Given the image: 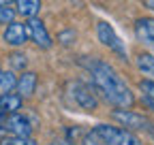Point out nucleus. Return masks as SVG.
<instances>
[{
	"instance_id": "nucleus-1",
	"label": "nucleus",
	"mask_w": 154,
	"mask_h": 145,
	"mask_svg": "<svg viewBox=\"0 0 154 145\" xmlns=\"http://www.w3.org/2000/svg\"><path fill=\"white\" fill-rule=\"evenodd\" d=\"M82 64L86 66V70L92 77V85L103 94V98L107 102H111L113 107L120 109H131L135 105V96L128 90V85L122 81V77L116 72V68L99 58H86L82 60Z\"/></svg>"
},
{
	"instance_id": "nucleus-2",
	"label": "nucleus",
	"mask_w": 154,
	"mask_h": 145,
	"mask_svg": "<svg viewBox=\"0 0 154 145\" xmlns=\"http://www.w3.org/2000/svg\"><path fill=\"white\" fill-rule=\"evenodd\" d=\"M96 135L103 139L105 145H141L139 139L126 128H118V126H109V124H99L92 128Z\"/></svg>"
},
{
	"instance_id": "nucleus-3",
	"label": "nucleus",
	"mask_w": 154,
	"mask_h": 145,
	"mask_svg": "<svg viewBox=\"0 0 154 145\" xmlns=\"http://www.w3.org/2000/svg\"><path fill=\"white\" fill-rule=\"evenodd\" d=\"M96 36H99V41H101L105 47H109L120 60H126V47H124V43L120 41V36L116 34V30L111 28V24L99 22V24H96Z\"/></svg>"
},
{
	"instance_id": "nucleus-4",
	"label": "nucleus",
	"mask_w": 154,
	"mask_h": 145,
	"mask_svg": "<svg viewBox=\"0 0 154 145\" xmlns=\"http://www.w3.org/2000/svg\"><path fill=\"white\" fill-rule=\"evenodd\" d=\"M69 90H71L69 92L71 98L75 100V105L79 109H84V111H94L96 109V96H94L90 85H86L82 81H75V83L69 85Z\"/></svg>"
},
{
	"instance_id": "nucleus-5",
	"label": "nucleus",
	"mask_w": 154,
	"mask_h": 145,
	"mask_svg": "<svg viewBox=\"0 0 154 145\" xmlns=\"http://www.w3.org/2000/svg\"><path fill=\"white\" fill-rule=\"evenodd\" d=\"M26 30H28V39H32L36 43V47H41V49H49L51 47V36H49L45 24L38 19V17H28Z\"/></svg>"
},
{
	"instance_id": "nucleus-6",
	"label": "nucleus",
	"mask_w": 154,
	"mask_h": 145,
	"mask_svg": "<svg viewBox=\"0 0 154 145\" xmlns=\"http://www.w3.org/2000/svg\"><path fill=\"white\" fill-rule=\"evenodd\" d=\"M113 117L118 120L122 126L137 128V130H148L150 126H152V122H150L148 117H143V115H139V113H133V111H128V109H116V111H113Z\"/></svg>"
},
{
	"instance_id": "nucleus-7",
	"label": "nucleus",
	"mask_w": 154,
	"mask_h": 145,
	"mask_svg": "<svg viewBox=\"0 0 154 145\" xmlns=\"http://www.w3.org/2000/svg\"><path fill=\"white\" fill-rule=\"evenodd\" d=\"M5 130L11 132L13 137H30V135H32L30 122H28L24 115H19L17 111L7 115V120H5Z\"/></svg>"
},
{
	"instance_id": "nucleus-8",
	"label": "nucleus",
	"mask_w": 154,
	"mask_h": 145,
	"mask_svg": "<svg viewBox=\"0 0 154 145\" xmlns=\"http://www.w3.org/2000/svg\"><path fill=\"white\" fill-rule=\"evenodd\" d=\"M2 39H5V43L11 45V47H22V45L28 41L26 24H19V22L7 24V30H5V34H2Z\"/></svg>"
},
{
	"instance_id": "nucleus-9",
	"label": "nucleus",
	"mask_w": 154,
	"mask_h": 145,
	"mask_svg": "<svg viewBox=\"0 0 154 145\" xmlns=\"http://www.w3.org/2000/svg\"><path fill=\"white\" fill-rule=\"evenodd\" d=\"M135 36L148 47L154 49V19L152 17H141L135 22Z\"/></svg>"
},
{
	"instance_id": "nucleus-10",
	"label": "nucleus",
	"mask_w": 154,
	"mask_h": 145,
	"mask_svg": "<svg viewBox=\"0 0 154 145\" xmlns=\"http://www.w3.org/2000/svg\"><path fill=\"white\" fill-rule=\"evenodd\" d=\"M15 90H17V94L22 96V98H28L34 94V90H36V75L30 70H26L22 77H19L15 81Z\"/></svg>"
},
{
	"instance_id": "nucleus-11",
	"label": "nucleus",
	"mask_w": 154,
	"mask_h": 145,
	"mask_svg": "<svg viewBox=\"0 0 154 145\" xmlns=\"http://www.w3.org/2000/svg\"><path fill=\"white\" fill-rule=\"evenodd\" d=\"M15 2V13L24 17H36V13L41 11V0H13Z\"/></svg>"
},
{
	"instance_id": "nucleus-12",
	"label": "nucleus",
	"mask_w": 154,
	"mask_h": 145,
	"mask_svg": "<svg viewBox=\"0 0 154 145\" xmlns=\"http://www.w3.org/2000/svg\"><path fill=\"white\" fill-rule=\"evenodd\" d=\"M19 107H22V96L15 94V92H2V96H0V109L5 113H15Z\"/></svg>"
},
{
	"instance_id": "nucleus-13",
	"label": "nucleus",
	"mask_w": 154,
	"mask_h": 145,
	"mask_svg": "<svg viewBox=\"0 0 154 145\" xmlns=\"http://www.w3.org/2000/svg\"><path fill=\"white\" fill-rule=\"evenodd\" d=\"M135 64H137V68L143 72V75L154 77V56L152 53H139L137 60H135Z\"/></svg>"
},
{
	"instance_id": "nucleus-14",
	"label": "nucleus",
	"mask_w": 154,
	"mask_h": 145,
	"mask_svg": "<svg viewBox=\"0 0 154 145\" xmlns=\"http://www.w3.org/2000/svg\"><path fill=\"white\" fill-rule=\"evenodd\" d=\"M15 75L13 72H0V92H11L15 87Z\"/></svg>"
},
{
	"instance_id": "nucleus-15",
	"label": "nucleus",
	"mask_w": 154,
	"mask_h": 145,
	"mask_svg": "<svg viewBox=\"0 0 154 145\" xmlns=\"http://www.w3.org/2000/svg\"><path fill=\"white\" fill-rule=\"evenodd\" d=\"M15 22V9H11L9 4H0V26H7Z\"/></svg>"
},
{
	"instance_id": "nucleus-16",
	"label": "nucleus",
	"mask_w": 154,
	"mask_h": 145,
	"mask_svg": "<svg viewBox=\"0 0 154 145\" xmlns=\"http://www.w3.org/2000/svg\"><path fill=\"white\" fill-rule=\"evenodd\" d=\"M11 66L15 68V70H24L26 68V64H28V60H26V56L24 53H19V51H15V53H11Z\"/></svg>"
},
{
	"instance_id": "nucleus-17",
	"label": "nucleus",
	"mask_w": 154,
	"mask_h": 145,
	"mask_svg": "<svg viewBox=\"0 0 154 145\" xmlns=\"http://www.w3.org/2000/svg\"><path fill=\"white\" fill-rule=\"evenodd\" d=\"M0 145H34V141L30 137H5L0 141Z\"/></svg>"
},
{
	"instance_id": "nucleus-18",
	"label": "nucleus",
	"mask_w": 154,
	"mask_h": 145,
	"mask_svg": "<svg viewBox=\"0 0 154 145\" xmlns=\"http://www.w3.org/2000/svg\"><path fill=\"white\" fill-rule=\"evenodd\" d=\"M82 145H105V143H103V139L96 135L94 130H90V132H86V135H84Z\"/></svg>"
},
{
	"instance_id": "nucleus-19",
	"label": "nucleus",
	"mask_w": 154,
	"mask_h": 145,
	"mask_svg": "<svg viewBox=\"0 0 154 145\" xmlns=\"http://www.w3.org/2000/svg\"><path fill=\"white\" fill-rule=\"evenodd\" d=\"M139 90L143 92V98H152V100H154V81L143 79V81L139 83Z\"/></svg>"
},
{
	"instance_id": "nucleus-20",
	"label": "nucleus",
	"mask_w": 154,
	"mask_h": 145,
	"mask_svg": "<svg viewBox=\"0 0 154 145\" xmlns=\"http://www.w3.org/2000/svg\"><path fill=\"white\" fill-rule=\"evenodd\" d=\"M58 39H60L62 45H71V43L75 41V32H62L60 36H58Z\"/></svg>"
},
{
	"instance_id": "nucleus-21",
	"label": "nucleus",
	"mask_w": 154,
	"mask_h": 145,
	"mask_svg": "<svg viewBox=\"0 0 154 145\" xmlns=\"http://www.w3.org/2000/svg\"><path fill=\"white\" fill-rule=\"evenodd\" d=\"M143 102H146V105L152 109V111H154V100H152V98H143Z\"/></svg>"
},
{
	"instance_id": "nucleus-22",
	"label": "nucleus",
	"mask_w": 154,
	"mask_h": 145,
	"mask_svg": "<svg viewBox=\"0 0 154 145\" xmlns=\"http://www.w3.org/2000/svg\"><path fill=\"white\" fill-rule=\"evenodd\" d=\"M51 145H71V143H69V141H62V139H60V141H54Z\"/></svg>"
},
{
	"instance_id": "nucleus-23",
	"label": "nucleus",
	"mask_w": 154,
	"mask_h": 145,
	"mask_svg": "<svg viewBox=\"0 0 154 145\" xmlns=\"http://www.w3.org/2000/svg\"><path fill=\"white\" fill-rule=\"evenodd\" d=\"M143 2H146V4H148V7H150V9L154 11V0H143Z\"/></svg>"
},
{
	"instance_id": "nucleus-24",
	"label": "nucleus",
	"mask_w": 154,
	"mask_h": 145,
	"mask_svg": "<svg viewBox=\"0 0 154 145\" xmlns=\"http://www.w3.org/2000/svg\"><path fill=\"white\" fill-rule=\"evenodd\" d=\"M148 132H150V135H152V139H154V124H152L150 128H148Z\"/></svg>"
},
{
	"instance_id": "nucleus-25",
	"label": "nucleus",
	"mask_w": 154,
	"mask_h": 145,
	"mask_svg": "<svg viewBox=\"0 0 154 145\" xmlns=\"http://www.w3.org/2000/svg\"><path fill=\"white\" fill-rule=\"evenodd\" d=\"M2 120H5V111L0 109V124H2Z\"/></svg>"
},
{
	"instance_id": "nucleus-26",
	"label": "nucleus",
	"mask_w": 154,
	"mask_h": 145,
	"mask_svg": "<svg viewBox=\"0 0 154 145\" xmlns=\"http://www.w3.org/2000/svg\"><path fill=\"white\" fill-rule=\"evenodd\" d=\"M13 0H0V4H11Z\"/></svg>"
},
{
	"instance_id": "nucleus-27",
	"label": "nucleus",
	"mask_w": 154,
	"mask_h": 145,
	"mask_svg": "<svg viewBox=\"0 0 154 145\" xmlns=\"http://www.w3.org/2000/svg\"><path fill=\"white\" fill-rule=\"evenodd\" d=\"M0 72H2V70H0Z\"/></svg>"
}]
</instances>
